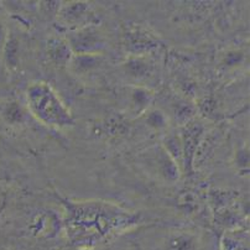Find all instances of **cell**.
<instances>
[{
    "instance_id": "14",
    "label": "cell",
    "mask_w": 250,
    "mask_h": 250,
    "mask_svg": "<svg viewBox=\"0 0 250 250\" xmlns=\"http://www.w3.org/2000/svg\"><path fill=\"white\" fill-rule=\"evenodd\" d=\"M1 59H3L4 67L8 69L10 73L18 71L21 62V46H20L19 39L11 31H9L8 38H6L5 43L1 48Z\"/></svg>"
},
{
    "instance_id": "3",
    "label": "cell",
    "mask_w": 250,
    "mask_h": 250,
    "mask_svg": "<svg viewBox=\"0 0 250 250\" xmlns=\"http://www.w3.org/2000/svg\"><path fill=\"white\" fill-rule=\"evenodd\" d=\"M123 48L126 56L151 57L163 47L159 36L143 25L128 24L123 29Z\"/></svg>"
},
{
    "instance_id": "6",
    "label": "cell",
    "mask_w": 250,
    "mask_h": 250,
    "mask_svg": "<svg viewBox=\"0 0 250 250\" xmlns=\"http://www.w3.org/2000/svg\"><path fill=\"white\" fill-rule=\"evenodd\" d=\"M143 163L155 178L165 184H176L182 177L180 167L161 145L146 150L143 155Z\"/></svg>"
},
{
    "instance_id": "15",
    "label": "cell",
    "mask_w": 250,
    "mask_h": 250,
    "mask_svg": "<svg viewBox=\"0 0 250 250\" xmlns=\"http://www.w3.org/2000/svg\"><path fill=\"white\" fill-rule=\"evenodd\" d=\"M26 106L22 105L19 101L11 99L5 102L1 109H0V117L6 125L11 128H18L25 124L27 118Z\"/></svg>"
},
{
    "instance_id": "1",
    "label": "cell",
    "mask_w": 250,
    "mask_h": 250,
    "mask_svg": "<svg viewBox=\"0 0 250 250\" xmlns=\"http://www.w3.org/2000/svg\"><path fill=\"white\" fill-rule=\"evenodd\" d=\"M63 231L69 244L92 250L118 237L140 222L139 213L102 200H69L60 197Z\"/></svg>"
},
{
    "instance_id": "10",
    "label": "cell",
    "mask_w": 250,
    "mask_h": 250,
    "mask_svg": "<svg viewBox=\"0 0 250 250\" xmlns=\"http://www.w3.org/2000/svg\"><path fill=\"white\" fill-rule=\"evenodd\" d=\"M30 234L38 239H51L63 230L62 216L51 209L39 210L31 217L27 224Z\"/></svg>"
},
{
    "instance_id": "22",
    "label": "cell",
    "mask_w": 250,
    "mask_h": 250,
    "mask_svg": "<svg viewBox=\"0 0 250 250\" xmlns=\"http://www.w3.org/2000/svg\"><path fill=\"white\" fill-rule=\"evenodd\" d=\"M224 249L226 250H249V248H248V244L244 245V243L242 242H238V240L235 239H228L227 238L226 239V247H224Z\"/></svg>"
},
{
    "instance_id": "18",
    "label": "cell",
    "mask_w": 250,
    "mask_h": 250,
    "mask_svg": "<svg viewBox=\"0 0 250 250\" xmlns=\"http://www.w3.org/2000/svg\"><path fill=\"white\" fill-rule=\"evenodd\" d=\"M234 166L239 172L249 173V149L248 146H240L235 151L234 155Z\"/></svg>"
},
{
    "instance_id": "4",
    "label": "cell",
    "mask_w": 250,
    "mask_h": 250,
    "mask_svg": "<svg viewBox=\"0 0 250 250\" xmlns=\"http://www.w3.org/2000/svg\"><path fill=\"white\" fill-rule=\"evenodd\" d=\"M64 39L75 55H103L108 46L106 35L99 24L68 31Z\"/></svg>"
},
{
    "instance_id": "5",
    "label": "cell",
    "mask_w": 250,
    "mask_h": 250,
    "mask_svg": "<svg viewBox=\"0 0 250 250\" xmlns=\"http://www.w3.org/2000/svg\"><path fill=\"white\" fill-rule=\"evenodd\" d=\"M56 21L67 32L78 30L97 22L98 15L88 1H66L61 3L56 14Z\"/></svg>"
},
{
    "instance_id": "20",
    "label": "cell",
    "mask_w": 250,
    "mask_h": 250,
    "mask_svg": "<svg viewBox=\"0 0 250 250\" xmlns=\"http://www.w3.org/2000/svg\"><path fill=\"white\" fill-rule=\"evenodd\" d=\"M243 61V55L239 51H230V52H227V55L223 59V64L226 67H231L237 66L240 62Z\"/></svg>"
},
{
    "instance_id": "9",
    "label": "cell",
    "mask_w": 250,
    "mask_h": 250,
    "mask_svg": "<svg viewBox=\"0 0 250 250\" xmlns=\"http://www.w3.org/2000/svg\"><path fill=\"white\" fill-rule=\"evenodd\" d=\"M156 250H203V239L189 229H170L159 237Z\"/></svg>"
},
{
    "instance_id": "11",
    "label": "cell",
    "mask_w": 250,
    "mask_h": 250,
    "mask_svg": "<svg viewBox=\"0 0 250 250\" xmlns=\"http://www.w3.org/2000/svg\"><path fill=\"white\" fill-rule=\"evenodd\" d=\"M45 55L55 67L67 68L73 56V52L64 36L52 35L48 36L45 41Z\"/></svg>"
},
{
    "instance_id": "7",
    "label": "cell",
    "mask_w": 250,
    "mask_h": 250,
    "mask_svg": "<svg viewBox=\"0 0 250 250\" xmlns=\"http://www.w3.org/2000/svg\"><path fill=\"white\" fill-rule=\"evenodd\" d=\"M184 149V173L192 175L194 170V160L205 138V125L197 119H192L182 125L180 130Z\"/></svg>"
},
{
    "instance_id": "2",
    "label": "cell",
    "mask_w": 250,
    "mask_h": 250,
    "mask_svg": "<svg viewBox=\"0 0 250 250\" xmlns=\"http://www.w3.org/2000/svg\"><path fill=\"white\" fill-rule=\"evenodd\" d=\"M25 106L34 119L47 128H72L76 120L56 89L45 81L30 83L25 91Z\"/></svg>"
},
{
    "instance_id": "16",
    "label": "cell",
    "mask_w": 250,
    "mask_h": 250,
    "mask_svg": "<svg viewBox=\"0 0 250 250\" xmlns=\"http://www.w3.org/2000/svg\"><path fill=\"white\" fill-rule=\"evenodd\" d=\"M161 146L164 147L168 156L176 163V165L180 167L182 175H184V149H182V141L180 130L165 131L161 140Z\"/></svg>"
},
{
    "instance_id": "8",
    "label": "cell",
    "mask_w": 250,
    "mask_h": 250,
    "mask_svg": "<svg viewBox=\"0 0 250 250\" xmlns=\"http://www.w3.org/2000/svg\"><path fill=\"white\" fill-rule=\"evenodd\" d=\"M155 98V92L146 85H126L120 97L123 109L129 117L138 118L150 109Z\"/></svg>"
},
{
    "instance_id": "13",
    "label": "cell",
    "mask_w": 250,
    "mask_h": 250,
    "mask_svg": "<svg viewBox=\"0 0 250 250\" xmlns=\"http://www.w3.org/2000/svg\"><path fill=\"white\" fill-rule=\"evenodd\" d=\"M103 61V55H75L73 53L67 68L75 76H88L97 71Z\"/></svg>"
},
{
    "instance_id": "17",
    "label": "cell",
    "mask_w": 250,
    "mask_h": 250,
    "mask_svg": "<svg viewBox=\"0 0 250 250\" xmlns=\"http://www.w3.org/2000/svg\"><path fill=\"white\" fill-rule=\"evenodd\" d=\"M145 115H146V124L149 125L150 128L157 131H164V133L167 131L168 118L165 112L160 109H149L145 113Z\"/></svg>"
},
{
    "instance_id": "19",
    "label": "cell",
    "mask_w": 250,
    "mask_h": 250,
    "mask_svg": "<svg viewBox=\"0 0 250 250\" xmlns=\"http://www.w3.org/2000/svg\"><path fill=\"white\" fill-rule=\"evenodd\" d=\"M11 201V194L10 189L6 186L0 185V216L5 213V210L8 209L9 205H10Z\"/></svg>"
},
{
    "instance_id": "21",
    "label": "cell",
    "mask_w": 250,
    "mask_h": 250,
    "mask_svg": "<svg viewBox=\"0 0 250 250\" xmlns=\"http://www.w3.org/2000/svg\"><path fill=\"white\" fill-rule=\"evenodd\" d=\"M9 31H10V30H9L5 20H4L3 16L0 15V52H1V48H3L4 43H5V40L6 38H8Z\"/></svg>"
},
{
    "instance_id": "12",
    "label": "cell",
    "mask_w": 250,
    "mask_h": 250,
    "mask_svg": "<svg viewBox=\"0 0 250 250\" xmlns=\"http://www.w3.org/2000/svg\"><path fill=\"white\" fill-rule=\"evenodd\" d=\"M123 72L134 82L147 81L154 75V64L147 56H126L123 63Z\"/></svg>"
}]
</instances>
